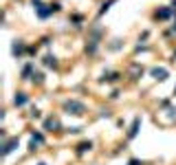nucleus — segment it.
I'll return each instance as SVG.
<instances>
[{"mask_svg": "<svg viewBox=\"0 0 176 165\" xmlns=\"http://www.w3.org/2000/svg\"><path fill=\"white\" fill-rule=\"evenodd\" d=\"M64 108L68 110V115H82L84 112V104H79V101H66Z\"/></svg>", "mask_w": 176, "mask_h": 165, "instance_id": "nucleus-1", "label": "nucleus"}, {"mask_svg": "<svg viewBox=\"0 0 176 165\" xmlns=\"http://www.w3.org/2000/svg\"><path fill=\"white\" fill-rule=\"evenodd\" d=\"M152 75H154L156 79H165V77H167V71H165V68H154V71H152Z\"/></svg>", "mask_w": 176, "mask_h": 165, "instance_id": "nucleus-2", "label": "nucleus"}, {"mask_svg": "<svg viewBox=\"0 0 176 165\" xmlns=\"http://www.w3.org/2000/svg\"><path fill=\"white\" fill-rule=\"evenodd\" d=\"M15 145H18V139H11V141H9V143H7V145H4V150H2V154H9V152H11V150H13V147H15Z\"/></svg>", "mask_w": 176, "mask_h": 165, "instance_id": "nucleus-3", "label": "nucleus"}, {"mask_svg": "<svg viewBox=\"0 0 176 165\" xmlns=\"http://www.w3.org/2000/svg\"><path fill=\"white\" fill-rule=\"evenodd\" d=\"M13 104H15V106H24V104H27V95L18 93V95H15V99H13Z\"/></svg>", "mask_w": 176, "mask_h": 165, "instance_id": "nucleus-4", "label": "nucleus"}, {"mask_svg": "<svg viewBox=\"0 0 176 165\" xmlns=\"http://www.w3.org/2000/svg\"><path fill=\"white\" fill-rule=\"evenodd\" d=\"M44 64H46V66H55V64H57V62H55V57H53V55H46V60H44Z\"/></svg>", "mask_w": 176, "mask_h": 165, "instance_id": "nucleus-5", "label": "nucleus"}, {"mask_svg": "<svg viewBox=\"0 0 176 165\" xmlns=\"http://www.w3.org/2000/svg\"><path fill=\"white\" fill-rule=\"evenodd\" d=\"M57 126H60V123L55 121V119H49V121H46V130H51V128H57Z\"/></svg>", "mask_w": 176, "mask_h": 165, "instance_id": "nucleus-6", "label": "nucleus"}, {"mask_svg": "<svg viewBox=\"0 0 176 165\" xmlns=\"http://www.w3.org/2000/svg\"><path fill=\"white\" fill-rule=\"evenodd\" d=\"M137 128H139V119H134V126H132V130H130V139L137 134Z\"/></svg>", "mask_w": 176, "mask_h": 165, "instance_id": "nucleus-7", "label": "nucleus"}, {"mask_svg": "<svg viewBox=\"0 0 176 165\" xmlns=\"http://www.w3.org/2000/svg\"><path fill=\"white\" fill-rule=\"evenodd\" d=\"M86 150H90V143H82L79 145V152H86Z\"/></svg>", "mask_w": 176, "mask_h": 165, "instance_id": "nucleus-8", "label": "nucleus"}, {"mask_svg": "<svg viewBox=\"0 0 176 165\" xmlns=\"http://www.w3.org/2000/svg\"><path fill=\"white\" fill-rule=\"evenodd\" d=\"M33 82H38V84L42 82V73H35V75H33Z\"/></svg>", "mask_w": 176, "mask_h": 165, "instance_id": "nucleus-9", "label": "nucleus"}]
</instances>
